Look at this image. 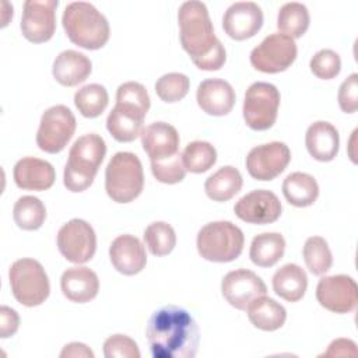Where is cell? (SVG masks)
Returning <instances> with one entry per match:
<instances>
[{
    "mask_svg": "<svg viewBox=\"0 0 358 358\" xmlns=\"http://www.w3.org/2000/svg\"><path fill=\"white\" fill-rule=\"evenodd\" d=\"M145 336L154 358H193L200 341L193 316L175 305L162 306L150 316Z\"/></svg>",
    "mask_w": 358,
    "mask_h": 358,
    "instance_id": "6da1fadb",
    "label": "cell"
},
{
    "mask_svg": "<svg viewBox=\"0 0 358 358\" xmlns=\"http://www.w3.org/2000/svg\"><path fill=\"white\" fill-rule=\"evenodd\" d=\"M180 43L196 67L206 71L220 70L227 53L224 45L214 34L208 10L203 1L190 0L182 3L178 13Z\"/></svg>",
    "mask_w": 358,
    "mask_h": 358,
    "instance_id": "7a4b0ae2",
    "label": "cell"
},
{
    "mask_svg": "<svg viewBox=\"0 0 358 358\" xmlns=\"http://www.w3.org/2000/svg\"><path fill=\"white\" fill-rule=\"evenodd\" d=\"M62 24L67 38L80 48L96 50L109 41L110 28L106 17L88 1L69 3L63 11Z\"/></svg>",
    "mask_w": 358,
    "mask_h": 358,
    "instance_id": "3957f363",
    "label": "cell"
},
{
    "mask_svg": "<svg viewBox=\"0 0 358 358\" xmlns=\"http://www.w3.org/2000/svg\"><path fill=\"white\" fill-rule=\"evenodd\" d=\"M106 143L95 133L78 137L69 151V159L64 165L63 182L67 190L73 193L88 189L105 158Z\"/></svg>",
    "mask_w": 358,
    "mask_h": 358,
    "instance_id": "277c9868",
    "label": "cell"
},
{
    "mask_svg": "<svg viewBox=\"0 0 358 358\" xmlns=\"http://www.w3.org/2000/svg\"><path fill=\"white\" fill-rule=\"evenodd\" d=\"M144 187L143 165L138 157L129 151L116 152L105 169V190L120 204L137 199Z\"/></svg>",
    "mask_w": 358,
    "mask_h": 358,
    "instance_id": "5b68a950",
    "label": "cell"
},
{
    "mask_svg": "<svg viewBox=\"0 0 358 358\" xmlns=\"http://www.w3.org/2000/svg\"><path fill=\"white\" fill-rule=\"evenodd\" d=\"M196 245L203 259L214 263H228L241 256L245 236L242 229L231 221H214L199 231Z\"/></svg>",
    "mask_w": 358,
    "mask_h": 358,
    "instance_id": "8992f818",
    "label": "cell"
},
{
    "mask_svg": "<svg viewBox=\"0 0 358 358\" xmlns=\"http://www.w3.org/2000/svg\"><path fill=\"white\" fill-rule=\"evenodd\" d=\"M8 280L14 298L24 306H39L49 296L48 274L35 259L22 257L15 260L8 270Z\"/></svg>",
    "mask_w": 358,
    "mask_h": 358,
    "instance_id": "52a82bcc",
    "label": "cell"
},
{
    "mask_svg": "<svg viewBox=\"0 0 358 358\" xmlns=\"http://www.w3.org/2000/svg\"><path fill=\"white\" fill-rule=\"evenodd\" d=\"M280 91L274 84L256 81L249 85L243 99L245 123L257 131L270 129L277 119Z\"/></svg>",
    "mask_w": 358,
    "mask_h": 358,
    "instance_id": "ba28073f",
    "label": "cell"
},
{
    "mask_svg": "<svg viewBox=\"0 0 358 358\" xmlns=\"http://www.w3.org/2000/svg\"><path fill=\"white\" fill-rule=\"evenodd\" d=\"M76 117L66 105H55L42 113L36 133L38 147L49 154L64 150L76 131Z\"/></svg>",
    "mask_w": 358,
    "mask_h": 358,
    "instance_id": "9c48e42d",
    "label": "cell"
},
{
    "mask_svg": "<svg viewBox=\"0 0 358 358\" xmlns=\"http://www.w3.org/2000/svg\"><path fill=\"white\" fill-rule=\"evenodd\" d=\"M296 43L284 34H271L250 52L252 66L268 74L285 71L296 59Z\"/></svg>",
    "mask_w": 358,
    "mask_h": 358,
    "instance_id": "30bf717a",
    "label": "cell"
},
{
    "mask_svg": "<svg viewBox=\"0 0 358 358\" xmlns=\"http://www.w3.org/2000/svg\"><path fill=\"white\" fill-rule=\"evenodd\" d=\"M57 248L62 256L76 264L90 262L96 250L94 228L81 218H73L57 232Z\"/></svg>",
    "mask_w": 358,
    "mask_h": 358,
    "instance_id": "8fae6325",
    "label": "cell"
},
{
    "mask_svg": "<svg viewBox=\"0 0 358 358\" xmlns=\"http://www.w3.org/2000/svg\"><path fill=\"white\" fill-rule=\"evenodd\" d=\"M316 299L327 310L350 313L358 303V287L352 277L345 274L327 275L319 280Z\"/></svg>",
    "mask_w": 358,
    "mask_h": 358,
    "instance_id": "7c38bea8",
    "label": "cell"
},
{
    "mask_svg": "<svg viewBox=\"0 0 358 358\" xmlns=\"http://www.w3.org/2000/svg\"><path fill=\"white\" fill-rule=\"evenodd\" d=\"M291 151L285 143L271 141L253 147L246 157V169L256 180H273L289 164Z\"/></svg>",
    "mask_w": 358,
    "mask_h": 358,
    "instance_id": "4fadbf2b",
    "label": "cell"
},
{
    "mask_svg": "<svg viewBox=\"0 0 358 358\" xmlns=\"http://www.w3.org/2000/svg\"><path fill=\"white\" fill-rule=\"evenodd\" d=\"M57 0H27L21 17V32L34 43L49 41L56 29Z\"/></svg>",
    "mask_w": 358,
    "mask_h": 358,
    "instance_id": "5bb4252c",
    "label": "cell"
},
{
    "mask_svg": "<svg viewBox=\"0 0 358 358\" xmlns=\"http://www.w3.org/2000/svg\"><path fill=\"white\" fill-rule=\"evenodd\" d=\"M221 292L231 306L239 310H246L250 302L266 295L267 287L256 273L246 268H238L224 275L221 281Z\"/></svg>",
    "mask_w": 358,
    "mask_h": 358,
    "instance_id": "9a60e30c",
    "label": "cell"
},
{
    "mask_svg": "<svg viewBox=\"0 0 358 358\" xmlns=\"http://www.w3.org/2000/svg\"><path fill=\"white\" fill-rule=\"evenodd\" d=\"M234 211L239 220L248 224H271L281 215V201L275 193L257 189L242 196L236 201Z\"/></svg>",
    "mask_w": 358,
    "mask_h": 358,
    "instance_id": "2e32d148",
    "label": "cell"
},
{
    "mask_svg": "<svg viewBox=\"0 0 358 358\" xmlns=\"http://www.w3.org/2000/svg\"><path fill=\"white\" fill-rule=\"evenodd\" d=\"M263 25V11L253 1H236L231 4L222 17L225 34L235 41L255 36Z\"/></svg>",
    "mask_w": 358,
    "mask_h": 358,
    "instance_id": "e0dca14e",
    "label": "cell"
},
{
    "mask_svg": "<svg viewBox=\"0 0 358 358\" xmlns=\"http://www.w3.org/2000/svg\"><path fill=\"white\" fill-rule=\"evenodd\" d=\"M178 130L165 122H154L143 129L141 144L150 162H164L179 155Z\"/></svg>",
    "mask_w": 358,
    "mask_h": 358,
    "instance_id": "ac0fdd59",
    "label": "cell"
},
{
    "mask_svg": "<svg viewBox=\"0 0 358 358\" xmlns=\"http://www.w3.org/2000/svg\"><path fill=\"white\" fill-rule=\"evenodd\" d=\"M109 259L113 267L124 274H138L147 263V255L144 245L138 238L130 234L119 235L109 246Z\"/></svg>",
    "mask_w": 358,
    "mask_h": 358,
    "instance_id": "d6986e66",
    "label": "cell"
},
{
    "mask_svg": "<svg viewBox=\"0 0 358 358\" xmlns=\"http://www.w3.org/2000/svg\"><path fill=\"white\" fill-rule=\"evenodd\" d=\"M145 115L147 112L136 105L116 102L108 115L106 129L116 141L130 143L141 136Z\"/></svg>",
    "mask_w": 358,
    "mask_h": 358,
    "instance_id": "ffe728a7",
    "label": "cell"
},
{
    "mask_svg": "<svg viewBox=\"0 0 358 358\" xmlns=\"http://www.w3.org/2000/svg\"><path fill=\"white\" fill-rule=\"evenodd\" d=\"M196 99L203 112L211 116L228 115L235 105V90L222 78H207L197 87Z\"/></svg>",
    "mask_w": 358,
    "mask_h": 358,
    "instance_id": "44dd1931",
    "label": "cell"
},
{
    "mask_svg": "<svg viewBox=\"0 0 358 358\" xmlns=\"http://www.w3.org/2000/svg\"><path fill=\"white\" fill-rule=\"evenodd\" d=\"M13 176L20 189L41 192L53 186L56 172L50 162L35 157H25L14 165Z\"/></svg>",
    "mask_w": 358,
    "mask_h": 358,
    "instance_id": "7402d4cb",
    "label": "cell"
},
{
    "mask_svg": "<svg viewBox=\"0 0 358 358\" xmlns=\"http://www.w3.org/2000/svg\"><path fill=\"white\" fill-rule=\"evenodd\" d=\"M63 295L76 303L92 301L99 291V280L95 271L84 266L67 268L60 278Z\"/></svg>",
    "mask_w": 358,
    "mask_h": 358,
    "instance_id": "603a6c76",
    "label": "cell"
},
{
    "mask_svg": "<svg viewBox=\"0 0 358 358\" xmlns=\"http://www.w3.org/2000/svg\"><path fill=\"white\" fill-rule=\"evenodd\" d=\"M92 71L91 60L81 52L67 49L60 52L52 67L55 80L64 87H76L84 83Z\"/></svg>",
    "mask_w": 358,
    "mask_h": 358,
    "instance_id": "cb8c5ba5",
    "label": "cell"
},
{
    "mask_svg": "<svg viewBox=\"0 0 358 358\" xmlns=\"http://www.w3.org/2000/svg\"><path fill=\"white\" fill-rule=\"evenodd\" d=\"M306 150L316 161L329 162L334 159L340 147L337 129L324 120L313 122L305 134Z\"/></svg>",
    "mask_w": 358,
    "mask_h": 358,
    "instance_id": "d4e9b609",
    "label": "cell"
},
{
    "mask_svg": "<svg viewBox=\"0 0 358 358\" xmlns=\"http://www.w3.org/2000/svg\"><path fill=\"white\" fill-rule=\"evenodd\" d=\"M306 288V273L301 266L295 263H287L281 266L273 275L274 292L288 302H298L299 299H302Z\"/></svg>",
    "mask_w": 358,
    "mask_h": 358,
    "instance_id": "484cf974",
    "label": "cell"
},
{
    "mask_svg": "<svg viewBox=\"0 0 358 358\" xmlns=\"http://www.w3.org/2000/svg\"><path fill=\"white\" fill-rule=\"evenodd\" d=\"M250 323L264 331H274L285 323V308L270 296L262 295L246 308Z\"/></svg>",
    "mask_w": 358,
    "mask_h": 358,
    "instance_id": "4316f807",
    "label": "cell"
},
{
    "mask_svg": "<svg viewBox=\"0 0 358 358\" xmlns=\"http://www.w3.org/2000/svg\"><path fill=\"white\" fill-rule=\"evenodd\" d=\"M282 194L285 200L295 207L312 206L319 196L316 179L305 172H292L282 182Z\"/></svg>",
    "mask_w": 358,
    "mask_h": 358,
    "instance_id": "83f0119b",
    "label": "cell"
},
{
    "mask_svg": "<svg viewBox=\"0 0 358 358\" xmlns=\"http://www.w3.org/2000/svg\"><path fill=\"white\" fill-rule=\"evenodd\" d=\"M241 172L231 165L222 166L210 175L204 182L206 194L214 201H228L242 189Z\"/></svg>",
    "mask_w": 358,
    "mask_h": 358,
    "instance_id": "f1b7e54d",
    "label": "cell"
},
{
    "mask_svg": "<svg viewBox=\"0 0 358 358\" xmlns=\"http://www.w3.org/2000/svg\"><path fill=\"white\" fill-rule=\"evenodd\" d=\"M285 252V239L278 232H263L252 239L249 257L259 267L274 266Z\"/></svg>",
    "mask_w": 358,
    "mask_h": 358,
    "instance_id": "f546056e",
    "label": "cell"
},
{
    "mask_svg": "<svg viewBox=\"0 0 358 358\" xmlns=\"http://www.w3.org/2000/svg\"><path fill=\"white\" fill-rule=\"evenodd\" d=\"M310 17L305 4L289 1L281 6L277 15V28L289 38H301L309 28Z\"/></svg>",
    "mask_w": 358,
    "mask_h": 358,
    "instance_id": "4dcf8cb0",
    "label": "cell"
},
{
    "mask_svg": "<svg viewBox=\"0 0 358 358\" xmlns=\"http://www.w3.org/2000/svg\"><path fill=\"white\" fill-rule=\"evenodd\" d=\"M13 218L21 229H39L46 218L45 204L35 196H22L13 207Z\"/></svg>",
    "mask_w": 358,
    "mask_h": 358,
    "instance_id": "1f68e13d",
    "label": "cell"
},
{
    "mask_svg": "<svg viewBox=\"0 0 358 358\" xmlns=\"http://www.w3.org/2000/svg\"><path fill=\"white\" fill-rule=\"evenodd\" d=\"M109 103V95L103 85L88 84L81 87L74 94V105L78 112L85 117H98L106 109Z\"/></svg>",
    "mask_w": 358,
    "mask_h": 358,
    "instance_id": "d6a6232c",
    "label": "cell"
},
{
    "mask_svg": "<svg viewBox=\"0 0 358 358\" xmlns=\"http://www.w3.org/2000/svg\"><path fill=\"white\" fill-rule=\"evenodd\" d=\"M217 161V151L208 141L196 140L189 143L182 152V162L186 172H207Z\"/></svg>",
    "mask_w": 358,
    "mask_h": 358,
    "instance_id": "836d02e7",
    "label": "cell"
},
{
    "mask_svg": "<svg viewBox=\"0 0 358 358\" xmlns=\"http://www.w3.org/2000/svg\"><path fill=\"white\" fill-rule=\"evenodd\" d=\"M303 260L308 270L313 275H323L333 264V255L329 243L322 236H310L306 239L302 249Z\"/></svg>",
    "mask_w": 358,
    "mask_h": 358,
    "instance_id": "e575fe53",
    "label": "cell"
},
{
    "mask_svg": "<svg viewBox=\"0 0 358 358\" xmlns=\"http://www.w3.org/2000/svg\"><path fill=\"white\" fill-rule=\"evenodd\" d=\"M144 242L154 256L169 255L176 245V234L165 221H155L144 231Z\"/></svg>",
    "mask_w": 358,
    "mask_h": 358,
    "instance_id": "d590c367",
    "label": "cell"
},
{
    "mask_svg": "<svg viewBox=\"0 0 358 358\" xmlns=\"http://www.w3.org/2000/svg\"><path fill=\"white\" fill-rule=\"evenodd\" d=\"M190 88V80L182 73H168L161 76L155 83V92L161 101L166 103L179 102Z\"/></svg>",
    "mask_w": 358,
    "mask_h": 358,
    "instance_id": "8d00e7d4",
    "label": "cell"
},
{
    "mask_svg": "<svg viewBox=\"0 0 358 358\" xmlns=\"http://www.w3.org/2000/svg\"><path fill=\"white\" fill-rule=\"evenodd\" d=\"M310 71L322 80H331L338 76L341 70V59L338 53L331 49H320L309 62Z\"/></svg>",
    "mask_w": 358,
    "mask_h": 358,
    "instance_id": "74e56055",
    "label": "cell"
},
{
    "mask_svg": "<svg viewBox=\"0 0 358 358\" xmlns=\"http://www.w3.org/2000/svg\"><path fill=\"white\" fill-rule=\"evenodd\" d=\"M151 171L158 182L166 185L179 183L185 179L186 175L180 154L164 162H151Z\"/></svg>",
    "mask_w": 358,
    "mask_h": 358,
    "instance_id": "f35d334b",
    "label": "cell"
},
{
    "mask_svg": "<svg viewBox=\"0 0 358 358\" xmlns=\"http://www.w3.org/2000/svg\"><path fill=\"white\" fill-rule=\"evenodd\" d=\"M106 358H140V350L133 338L126 334H113L103 343Z\"/></svg>",
    "mask_w": 358,
    "mask_h": 358,
    "instance_id": "ab89813d",
    "label": "cell"
},
{
    "mask_svg": "<svg viewBox=\"0 0 358 358\" xmlns=\"http://www.w3.org/2000/svg\"><path fill=\"white\" fill-rule=\"evenodd\" d=\"M116 102L131 103L141 108L145 112H148L150 109V95L145 87L136 81H127L117 87Z\"/></svg>",
    "mask_w": 358,
    "mask_h": 358,
    "instance_id": "60d3db41",
    "label": "cell"
},
{
    "mask_svg": "<svg viewBox=\"0 0 358 358\" xmlns=\"http://www.w3.org/2000/svg\"><path fill=\"white\" fill-rule=\"evenodd\" d=\"M338 105L343 112L354 113L358 109V74H350L338 88Z\"/></svg>",
    "mask_w": 358,
    "mask_h": 358,
    "instance_id": "b9f144b4",
    "label": "cell"
},
{
    "mask_svg": "<svg viewBox=\"0 0 358 358\" xmlns=\"http://www.w3.org/2000/svg\"><path fill=\"white\" fill-rule=\"evenodd\" d=\"M18 327H20L18 313L13 308L3 305L0 308V337L7 338L14 336Z\"/></svg>",
    "mask_w": 358,
    "mask_h": 358,
    "instance_id": "7bdbcfd3",
    "label": "cell"
},
{
    "mask_svg": "<svg viewBox=\"0 0 358 358\" xmlns=\"http://www.w3.org/2000/svg\"><path fill=\"white\" fill-rule=\"evenodd\" d=\"M357 344L348 338H337L330 343L329 348L322 354L324 357H355Z\"/></svg>",
    "mask_w": 358,
    "mask_h": 358,
    "instance_id": "ee69618b",
    "label": "cell"
},
{
    "mask_svg": "<svg viewBox=\"0 0 358 358\" xmlns=\"http://www.w3.org/2000/svg\"><path fill=\"white\" fill-rule=\"evenodd\" d=\"M62 358H94V352L90 350L88 345L83 343H69L63 347L60 352Z\"/></svg>",
    "mask_w": 358,
    "mask_h": 358,
    "instance_id": "f6af8a7d",
    "label": "cell"
}]
</instances>
